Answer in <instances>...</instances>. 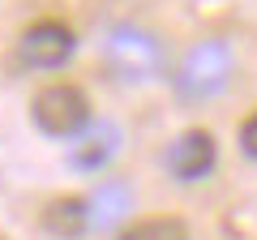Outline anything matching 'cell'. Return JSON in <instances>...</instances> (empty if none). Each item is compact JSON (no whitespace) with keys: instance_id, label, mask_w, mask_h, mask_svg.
Masks as SVG:
<instances>
[{"instance_id":"cell-1","label":"cell","mask_w":257,"mask_h":240,"mask_svg":"<svg viewBox=\"0 0 257 240\" xmlns=\"http://www.w3.org/2000/svg\"><path fill=\"white\" fill-rule=\"evenodd\" d=\"M30 116H35V125L47 138H77V133L94 120L86 90H77V86H69V82L43 86V90L35 94V103H30Z\"/></svg>"},{"instance_id":"cell-2","label":"cell","mask_w":257,"mask_h":240,"mask_svg":"<svg viewBox=\"0 0 257 240\" xmlns=\"http://www.w3.org/2000/svg\"><path fill=\"white\" fill-rule=\"evenodd\" d=\"M227 77H231V47L223 39H206L180 60L176 90L184 99H210V94H219L227 86Z\"/></svg>"},{"instance_id":"cell-3","label":"cell","mask_w":257,"mask_h":240,"mask_svg":"<svg viewBox=\"0 0 257 240\" xmlns=\"http://www.w3.org/2000/svg\"><path fill=\"white\" fill-rule=\"evenodd\" d=\"M107 69L120 77V82H150L163 65V47H159L155 35L138 26H116L107 35Z\"/></svg>"},{"instance_id":"cell-4","label":"cell","mask_w":257,"mask_h":240,"mask_svg":"<svg viewBox=\"0 0 257 240\" xmlns=\"http://www.w3.org/2000/svg\"><path fill=\"white\" fill-rule=\"evenodd\" d=\"M73 47H77V39L64 22H35L22 35V60L30 69H60L73 56Z\"/></svg>"},{"instance_id":"cell-5","label":"cell","mask_w":257,"mask_h":240,"mask_svg":"<svg viewBox=\"0 0 257 240\" xmlns=\"http://www.w3.org/2000/svg\"><path fill=\"white\" fill-rule=\"evenodd\" d=\"M163 163H167V172H172L180 185H193V180H202V176L214 172V138L206 129H184L180 138L167 146Z\"/></svg>"},{"instance_id":"cell-6","label":"cell","mask_w":257,"mask_h":240,"mask_svg":"<svg viewBox=\"0 0 257 240\" xmlns=\"http://www.w3.org/2000/svg\"><path fill=\"white\" fill-rule=\"evenodd\" d=\"M43 227L56 240H77L90 231V202L86 197H56L43 210Z\"/></svg>"},{"instance_id":"cell-7","label":"cell","mask_w":257,"mask_h":240,"mask_svg":"<svg viewBox=\"0 0 257 240\" xmlns=\"http://www.w3.org/2000/svg\"><path fill=\"white\" fill-rule=\"evenodd\" d=\"M116 146H120V133L111 129V125H86L82 129V142H77V167H99L103 159H111L116 155Z\"/></svg>"},{"instance_id":"cell-8","label":"cell","mask_w":257,"mask_h":240,"mask_svg":"<svg viewBox=\"0 0 257 240\" xmlns=\"http://www.w3.org/2000/svg\"><path fill=\"white\" fill-rule=\"evenodd\" d=\"M120 240H189V227H184L176 214H159V219H138V223H128Z\"/></svg>"},{"instance_id":"cell-9","label":"cell","mask_w":257,"mask_h":240,"mask_svg":"<svg viewBox=\"0 0 257 240\" xmlns=\"http://www.w3.org/2000/svg\"><path fill=\"white\" fill-rule=\"evenodd\" d=\"M124 206H128V189H124V185H107V189L90 202V223L107 227L116 214H124Z\"/></svg>"},{"instance_id":"cell-10","label":"cell","mask_w":257,"mask_h":240,"mask_svg":"<svg viewBox=\"0 0 257 240\" xmlns=\"http://www.w3.org/2000/svg\"><path fill=\"white\" fill-rule=\"evenodd\" d=\"M240 150H244L248 159H257V111L240 125Z\"/></svg>"}]
</instances>
